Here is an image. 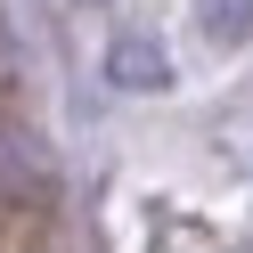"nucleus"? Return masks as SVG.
I'll list each match as a JSON object with an SVG mask.
<instances>
[{"mask_svg": "<svg viewBox=\"0 0 253 253\" xmlns=\"http://www.w3.org/2000/svg\"><path fill=\"white\" fill-rule=\"evenodd\" d=\"M82 8H106V0H82Z\"/></svg>", "mask_w": 253, "mask_h": 253, "instance_id": "7ed1b4c3", "label": "nucleus"}, {"mask_svg": "<svg viewBox=\"0 0 253 253\" xmlns=\"http://www.w3.org/2000/svg\"><path fill=\"white\" fill-rule=\"evenodd\" d=\"M196 33L212 49H245L253 41V0H196Z\"/></svg>", "mask_w": 253, "mask_h": 253, "instance_id": "f03ea898", "label": "nucleus"}, {"mask_svg": "<svg viewBox=\"0 0 253 253\" xmlns=\"http://www.w3.org/2000/svg\"><path fill=\"white\" fill-rule=\"evenodd\" d=\"M106 82H115V90H164L171 66H164V49H155L147 33H123L115 49H106Z\"/></svg>", "mask_w": 253, "mask_h": 253, "instance_id": "f257e3e1", "label": "nucleus"}]
</instances>
